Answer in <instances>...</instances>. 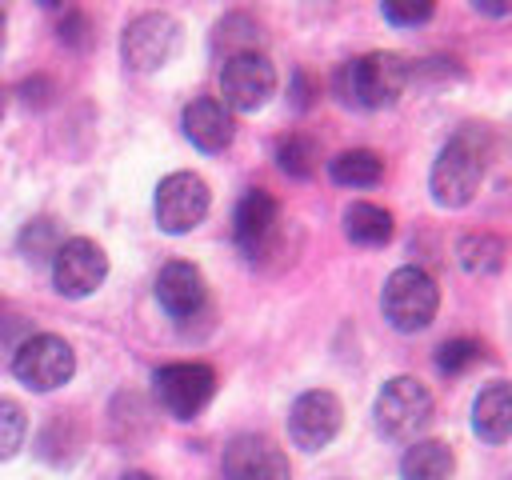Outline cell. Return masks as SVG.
<instances>
[{
  "mask_svg": "<svg viewBox=\"0 0 512 480\" xmlns=\"http://www.w3.org/2000/svg\"><path fill=\"white\" fill-rule=\"evenodd\" d=\"M412 80V64L400 52H368L344 60L332 76V92L348 108H388Z\"/></svg>",
  "mask_w": 512,
  "mask_h": 480,
  "instance_id": "1",
  "label": "cell"
},
{
  "mask_svg": "<svg viewBox=\"0 0 512 480\" xmlns=\"http://www.w3.org/2000/svg\"><path fill=\"white\" fill-rule=\"evenodd\" d=\"M484 168H488V136L476 124H468L440 148L432 164V176H428L432 200L440 208H464L480 192Z\"/></svg>",
  "mask_w": 512,
  "mask_h": 480,
  "instance_id": "2",
  "label": "cell"
},
{
  "mask_svg": "<svg viewBox=\"0 0 512 480\" xmlns=\"http://www.w3.org/2000/svg\"><path fill=\"white\" fill-rule=\"evenodd\" d=\"M380 308H384V320L396 328V332H424L432 320H436V308H440V288L436 280L424 272V268H396L388 280H384V292H380Z\"/></svg>",
  "mask_w": 512,
  "mask_h": 480,
  "instance_id": "3",
  "label": "cell"
},
{
  "mask_svg": "<svg viewBox=\"0 0 512 480\" xmlns=\"http://www.w3.org/2000/svg\"><path fill=\"white\" fill-rule=\"evenodd\" d=\"M372 416L388 440H416L432 424V392L416 376H392L376 392Z\"/></svg>",
  "mask_w": 512,
  "mask_h": 480,
  "instance_id": "4",
  "label": "cell"
},
{
  "mask_svg": "<svg viewBox=\"0 0 512 480\" xmlns=\"http://www.w3.org/2000/svg\"><path fill=\"white\" fill-rule=\"evenodd\" d=\"M72 372H76V352L64 336L52 332L28 336L12 356V376L32 392H56L72 380Z\"/></svg>",
  "mask_w": 512,
  "mask_h": 480,
  "instance_id": "5",
  "label": "cell"
},
{
  "mask_svg": "<svg viewBox=\"0 0 512 480\" xmlns=\"http://www.w3.org/2000/svg\"><path fill=\"white\" fill-rule=\"evenodd\" d=\"M152 392H156V404L172 420H192L216 396V372H212V364H200V360L164 364L152 376Z\"/></svg>",
  "mask_w": 512,
  "mask_h": 480,
  "instance_id": "6",
  "label": "cell"
},
{
  "mask_svg": "<svg viewBox=\"0 0 512 480\" xmlns=\"http://www.w3.org/2000/svg\"><path fill=\"white\" fill-rule=\"evenodd\" d=\"M180 48V24L168 12H140L124 24L120 56L132 72H156L164 68Z\"/></svg>",
  "mask_w": 512,
  "mask_h": 480,
  "instance_id": "7",
  "label": "cell"
},
{
  "mask_svg": "<svg viewBox=\"0 0 512 480\" xmlns=\"http://www.w3.org/2000/svg\"><path fill=\"white\" fill-rule=\"evenodd\" d=\"M208 204H212V192L196 172H172V176H164L156 184L152 212H156V224L164 232L184 236L208 216Z\"/></svg>",
  "mask_w": 512,
  "mask_h": 480,
  "instance_id": "8",
  "label": "cell"
},
{
  "mask_svg": "<svg viewBox=\"0 0 512 480\" xmlns=\"http://www.w3.org/2000/svg\"><path fill=\"white\" fill-rule=\"evenodd\" d=\"M276 92V68L264 52H240L220 64V96L228 112H256Z\"/></svg>",
  "mask_w": 512,
  "mask_h": 480,
  "instance_id": "9",
  "label": "cell"
},
{
  "mask_svg": "<svg viewBox=\"0 0 512 480\" xmlns=\"http://www.w3.org/2000/svg\"><path fill=\"white\" fill-rule=\"evenodd\" d=\"M104 276H108V256H104V248H100L96 240H88V236L64 240V244L56 248V256H52V284H56V292L68 296V300L92 296V292L104 284Z\"/></svg>",
  "mask_w": 512,
  "mask_h": 480,
  "instance_id": "10",
  "label": "cell"
},
{
  "mask_svg": "<svg viewBox=\"0 0 512 480\" xmlns=\"http://www.w3.org/2000/svg\"><path fill=\"white\" fill-rule=\"evenodd\" d=\"M344 424V404L336 400V392L328 388H312V392H300L292 412H288V436L296 448L304 452H320L336 440Z\"/></svg>",
  "mask_w": 512,
  "mask_h": 480,
  "instance_id": "11",
  "label": "cell"
},
{
  "mask_svg": "<svg viewBox=\"0 0 512 480\" xmlns=\"http://www.w3.org/2000/svg\"><path fill=\"white\" fill-rule=\"evenodd\" d=\"M224 480H292V472L284 452L272 440L244 432V436H232L224 448Z\"/></svg>",
  "mask_w": 512,
  "mask_h": 480,
  "instance_id": "12",
  "label": "cell"
},
{
  "mask_svg": "<svg viewBox=\"0 0 512 480\" xmlns=\"http://www.w3.org/2000/svg\"><path fill=\"white\" fill-rule=\"evenodd\" d=\"M276 224H280V208L276 200L264 192V188H248L236 204V216H232V236L240 244L244 256H264L268 244L276 240Z\"/></svg>",
  "mask_w": 512,
  "mask_h": 480,
  "instance_id": "13",
  "label": "cell"
},
{
  "mask_svg": "<svg viewBox=\"0 0 512 480\" xmlns=\"http://www.w3.org/2000/svg\"><path fill=\"white\" fill-rule=\"evenodd\" d=\"M156 300L172 320H188L204 304V276L188 260H168L156 272Z\"/></svg>",
  "mask_w": 512,
  "mask_h": 480,
  "instance_id": "14",
  "label": "cell"
},
{
  "mask_svg": "<svg viewBox=\"0 0 512 480\" xmlns=\"http://www.w3.org/2000/svg\"><path fill=\"white\" fill-rule=\"evenodd\" d=\"M180 128H184V136H188L200 152H224V148L232 144V136H236L232 112L224 108V100H212V96L192 100V104L184 108V116H180Z\"/></svg>",
  "mask_w": 512,
  "mask_h": 480,
  "instance_id": "15",
  "label": "cell"
},
{
  "mask_svg": "<svg viewBox=\"0 0 512 480\" xmlns=\"http://www.w3.org/2000/svg\"><path fill=\"white\" fill-rule=\"evenodd\" d=\"M472 432L484 444H504L512 440V384L492 380L476 392L472 400Z\"/></svg>",
  "mask_w": 512,
  "mask_h": 480,
  "instance_id": "16",
  "label": "cell"
},
{
  "mask_svg": "<svg viewBox=\"0 0 512 480\" xmlns=\"http://www.w3.org/2000/svg\"><path fill=\"white\" fill-rule=\"evenodd\" d=\"M396 224H392V212L372 204V200H356L344 208V236L360 248H384L392 240Z\"/></svg>",
  "mask_w": 512,
  "mask_h": 480,
  "instance_id": "17",
  "label": "cell"
},
{
  "mask_svg": "<svg viewBox=\"0 0 512 480\" xmlns=\"http://www.w3.org/2000/svg\"><path fill=\"white\" fill-rule=\"evenodd\" d=\"M456 456L444 440H412L400 460V480H452Z\"/></svg>",
  "mask_w": 512,
  "mask_h": 480,
  "instance_id": "18",
  "label": "cell"
},
{
  "mask_svg": "<svg viewBox=\"0 0 512 480\" xmlns=\"http://www.w3.org/2000/svg\"><path fill=\"white\" fill-rule=\"evenodd\" d=\"M328 176L344 188H372L384 180V160L372 148H348L328 160Z\"/></svg>",
  "mask_w": 512,
  "mask_h": 480,
  "instance_id": "19",
  "label": "cell"
},
{
  "mask_svg": "<svg viewBox=\"0 0 512 480\" xmlns=\"http://www.w3.org/2000/svg\"><path fill=\"white\" fill-rule=\"evenodd\" d=\"M212 48H216V56H224V60H232V56H240V52H260V24H256L252 16H244V12H232V16H224V20L216 24Z\"/></svg>",
  "mask_w": 512,
  "mask_h": 480,
  "instance_id": "20",
  "label": "cell"
},
{
  "mask_svg": "<svg viewBox=\"0 0 512 480\" xmlns=\"http://www.w3.org/2000/svg\"><path fill=\"white\" fill-rule=\"evenodd\" d=\"M504 252H508L504 240L492 236V232H472V236H464V240L456 244V260H460V268L472 272V276L496 272V268L504 264Z\"/></svg>",
  "mask_w": 512,
  "mask_h": 480,
  "instance_id": "21",
  "label": "cell"
},
{
  "mask_svg": "<svg viewBox=\"0 0 512 480\" xmlns=\"http://www.w3.org/2000/svg\"><path fill=\"white\" fill-rule=\"evenodd\" d=\"M276 164H280L284 176H292V180H308V176L316 172V164H320V148H316L312 136L292 132V136H284V140L276 144Z\"/></svg>",
  "mask_w": 512,
  "mask_h": 480,
  "instance_id": "22",
  "label": "cell"
},
{
  "mask_svg": "<svg viewBox=\"0 0 512 480\" xmlns=\"http://www.w3.org/2000/svg\"><path fill=\"white\" fill-rule=\"evenodd\" d=\"M480 356H484V348H480L476 340L456 336V340H444V344L436 348V368H440L444 376H460V372H468L472 364H480Z\"/></svg>",
  "mask_w": 512,
  "mask_h": 480,
  "instance_id": "23",
  "label": "cell"
},
{
  "mask_svg": "<svg viewBox=\"0 0 512 480\" xmlns=\"http://www.w3.org/2000/svg\"><path fill=\"white\" fill-rule=\"evenodd\" d=\"M24 432H28V416L16 400L0 396V460L16 456V448L24 444Z\"/></svg>",
  "mask_w": 512,
  "mask_h": 480,
  "instance_id": "24",
  "label": "cell"
},
{
  "mask_svg": "<svg viewBox=\"0 0 512 480\" xmlns=\"http://www.w3.org/2000/svg\"><path fill=\"white\" fill-rule=\"evenodd\" d=\"M64 240L56 236V224L52 220H32L28 228H24V236H20V252L24 256H56V248H60Z\"/></svg>",
  "mask_w": 512,
  "mask_h": 480,
  "instance_id": "25",
  "label": "cell"
},
{
  "mask_svg": "<svg viewBox=\"0 0 512 480\" xmlns=\"http://www.w3.org/2000/svg\"><path fill=\"white\" fill-rule=\"evenodd\" d=\"M432 4L428 0H420V4H400V0H388V4H380V16L388 20V24H396V28H416V24H424V20H432Z\"/></svg>",
  "mask_w": 512,
  "mask_h": 480,
  "instance_id": "26",
  "label": "cell"
},
{
  "mask_svg": "<svg viewBox=\"0 0 512 480\" xmlns=\"http://www.w3.org/2000/svg\"><path fill=\"white\" fill-rule=\"evenodd\" d=\"M60 40H64L68 48H88V44H92V24H88V16H84L80 8L64 12V20H60Z\"/></svg>",
  "mask_w": 512,
  "mask_h": 480,
  "instance_id": "27",
  "label": "cell"
},
{
  "mask_svg": "<svg viewBox=\"0 0 512 480\" xmlns=\"http://www.w3.org/2000/svg\"><path fill=\"white\" fill-rule=\"evenodd\" d=\"M20 96H24L28 108H44L48 96H52V80H48V76H32V80L20 88Z\"/></svg>",
  "mask_w": 512,
  "mask_h": 480,
  "instance_id": "28",
  "label": "cell"
},
{
  "mask_svg": "<svg viewBox=\"0 0 512 480\" xmlns=\"http://www.w3.org/2000/svg\"><path fill=\"white\" fill-rule=\"evenodd\" d=\"M312 96H316L312 76H308V72H296V76H292V104H296V108H308Z\"/></svg>",
  "mask_w": 512,
  "mask_h": 480,
  "instance_id": "29",
  "label": "cell"
},
{
  "mask_svg": "<svg viewBox=\"0 0 512 480\" xmlns=\"http://www.w3.org/2000/svg\"><path fill=\"white\" fill-rule=\"evenodd\" d=\"M472 8H476V12H484V16H508V12H512V0H508V4H488V0H476Z\"/></svg>",
  "mask_w": 512,
  "mask_h": 480,
  "instance_id": "30",
  "label": "cell"
},
{
  "mask_svg": "<svg viewBox=\"0 0 512 480\" xmlns=\"http://www.w3.org/2000/svg\"><path fill=\"white\" fill-rule=\"evenodd\" d=\"M120 480H156V476H152V472H124Z\"/></svg>",
  "mask_w": 512,
  "mask_h": 480,
  "instance_id": "31",
  "label": "cell"
},
{
  "mask_svg": "<svg viewBox=\"0 0 512 480\" xmlns=\"http://www.w3.org/2000/svg\"><path fill=\"white\" fill-rule=\"evenodd\" d=\"M4 108H8V88L0 84V116H4Z\"/></svg>",
  "mask_w": 512,
  "mask_h": 480,
  "instance_id": "32",
  "label": "cell"
},
{
  "mask_svg": "<svg viewBox=\"0 0 512 480\" xmlns=\"http://www.w3.org/2000/svg\"><path fill=\"white\" fill-rule=\"evenodd\" d=\"M0 44H4V12H0Z\"/></svg>",
  "mask_w": 512,
  "mask_h": 480,
  "instance_id": "33",
  "label": "cell"
}]
</instances>
